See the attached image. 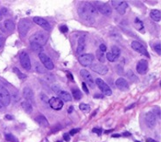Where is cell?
I'll return each mask as SVG.
<instances>
[{
  "label": "cell",
  "mask_w": 161,
  "mask_h": 142,
  "mask_svg": "<svg viewBox=\"0 0 161 142\" xmlns=\"http://www.w3.org/2000/svg\"><path fill=\"white\" fill-rule=\"evenodd\" d=\"M145 122L150 128H153L156 126V116L154 115L153 112H149L145 114Z\"/></svg>",
  "instance_id": "cell-18"
},
{
  "label": "cell",
  "mask_w": 161,
  "mask_h": 142,
  "mask_svg": "<svg viewBox=\"0 0 161 142\" xmlns=\"http://www.w3.org/2000/svg\"><path fill=\"white\" fill-rule=\"evenodd\" d=\"M44 79L47 82H53L54 80H55L54 76H53V74H51V73H45Z\"/></svg>",
  "instance_id": "cell-37"
},
{
  "label": "cell",
  "mask_w": 161,
  "mask_h": 142,
  "mask_svg": "<svg viewBox=\"0 0 161 142\" xmlns=\"http://www.w3.org/2000/svg\"><path fill=\"white\" fill-rule=\"evenodd\" d=\"M30 47H31V49H32V51H33L34 53H38L39 54L41 53H43V51H44L43 46L39 45V44H36V43H31Z\"/></svg>",
  "instance_id": "cell-26"
},
{
  "label": "cell",
  "mask_w": 161,
  "mask_h": 142,
  "mask_svg": "<svg viewBox=\"0 0 161 142\" xmlns=\"http://www.w3.org/2000/svg\"><path fill=\"white\" fill-rule=\"evenodd\" d=\"M116 85H117V88L121 91H127L129 89V84L124 78L117 79V81H116Z\"/></svg>",
  "instance_id": "cell-19"
},
{
  "label": "cell",
  "mask_w": 161,
  "mask_h": 142,
  "mask_svg": "<svg viewBox=\"0 0 161 142\" xmlns=\"http://www.w3.org/2000/svg\"><path fill=\"white\" fill-rule=\"evenodd\" d=\"M106 58H107L109 62H115V61L117 59V58L115 57L111 53H108L106 54Z\"/></svg>",
  "instance_id": "cell-38"
},
{
  "label": "cell",
  "mask_w": 161,
  "mask_h": 142,
  "mask_svg": "<svg viewBox=\"0 0 161 142\" xmlns=\"http://www.w3.org/2000/svg\"><path fill=\"white\" fill-rule=\"evenodd\" d=\"M82 5H83V7H84V8L86 9L93 17L97 16L98 12H97V9H96V7H95L94 5H92L91 4H89V3H85V4H82Z\"/></svg>",
  "instance_id": "cell-23"
},
{
  "label": "cell",
  "mask_w": 161,
  "mask_h": 142,
  "mask_svg": "<svg viewBox=\"0 0 161 142\" xmlns=\"http://www.w3.org/2000/svg\"><path fill=\"white\" fill-rule=\"evenodd\" d=\"M92 132L93 133H95V134H98V135H101V134H102V132H103V130H102V129H98V128H94V129H93L92 130Z\"/></svg>",
  "instance_id": "cell-45"
},
{
  "label": "cell",
  "mask_w": 161,
  "mask_h": 142,
  "mask_svg": "<svg viewBox=\"0 0 161 142\" xmlns=\"http://www.w3.org/2000/svg\"><path fill=\"white\" fill-rule=\"evenodd\" d=\"M85 38L84 37H80L79 38V39H78V45H77V49H76V53L77 54H81V53H83V51H84L85 49Z\"/></svg>",
  "instance_id": "cell-21"
},
{
  "label": "cell",
  "mask_w": 161,
  "mask_h": 142,
  "mask_svg": "<svg viewBox=\"0 0 161 142\" xmlns=\"http://www.w3.org/2000/svg\"><path fill=\"white\" fill-rule=\"evenodd\" d=\"M2 18H3V15H2V13H1V11H0V21L2 20Z\"/></svg>",
  "instance_id": "cell-58"
},
{
  "label": "cell",
  "mask_w": 161,
  "mask_h": 142,
  "mask_svg": "<svg viewBox=\"0 0 161 142\" xmlns=\"http://www.w3.org/2000/svg\"><path fill=\"white\" fill-rule=\"evenodd\" d=\"M134 106H135V105H134V104H132V105H130V106H128V107H126V108H125V111H128V110H130V109H131V108H132V107H134Z\"/></svg>",
  "instance_id": "cell-52"
},
{
  "label": "cell",
  "mask_w": 161,
  "mask_h": 142,
  "mask_svg": "<svg viewBox=\"0 0 161 142\" xmlns=\"http://www.w3.org/2000/svg\"><path fill=\"white\" fill-rule=\"evenodd\" d=\"M0 101L3 103L4 106H7L11 104V95L9 94L8 90L5 89L1 83H0Z\"/></svg>",
  "instance_id": "cell-6"
},
{
  "label": "cell",
  "mask_w": 161,
  "mask_h": 142,
  "mask_svg": "<svg viewBox=\"0 0 161 142\" xmlns=\"http://www.w3.org/2000/svg\"><path fill=\"white\" fill-rule=\"evenodd\" d=\"M135 27H136L138 31L144 32V24H143V22H142L140 19H138L137 18L135 19Z\"/></svg>",
  "instance_id": "cell-29"
},
{
  "label": "cell",
  "mask_w": 161,
  "mask_h": 142,
  "mask_svg": "<svg viewBox=\"0 0 161 142\" xmlns=\"http://www.w3.org/2000/svg\"><path fill=\"white\" fill-rule=\"evenodd\" d=\"M36 122L41 126H44V127H47L49 126L48 120L47 119V118L45 117L44 115H38L36 118H35Z\"/></svg>",
  "instance_id": "cell-22"
},
{
  "label": "cell",
  "mask_w": 161,
  "mask_h": 142,
  "mask_svg": "<svg viewBox=\"0 0 161 142\" xmlns=\"http://www.w3.org/2000/svg\"><path fill=\"white\" fill-rule=\"evenodd\" d=\"M57 95L59 96V99H60L62 101H65V102H69V101H71L72 100V96H71V94H69L68 92H66V91H60Z\"/></svg>",
  "instance_id": "cell-20"
},
{
  "label": "cell",
  "mask_w": 161,
  "mask_h": 142,
  "mask_svg": "<svg viewBox=\"0 0 161 142\" xmlns=\"http://www.w3.org/2000/svg\"><path fill=\"white\" fill-rule=\"evenodd\" d=\"M111 4H112L113 8L121 15L125 14V12H126V9L128 7V4L123 0H113V1H111Z\"/></svg>",
  "instance_id": "cell-4"
},
{
  "label": "cell",
  "mask_w": 161,
  "mask_h": 142,
  "mask_svg": "<svg viewBox=\"0 0 161 142\" xmlns=\"http://www.w3.org/2000/svg\"><path fill=\"white\" fill-rule=\"evenodd\" d=\"M79 131H80V128H75V129H73V130H71V132H70L69 135H75V134H76V133H78Z\"/></svg>",
  "instance_id": "cell-48"
},
{
  "label": "cell",
  "mask_w": 161,
  "mask_h": 142,
  "mask_svg": "<svg viewBox=\"0 0 161 142\" xmlns=\"http://www.w3.org/2000/svg\"><path fill=\"white\" fill-rule=\"evenodd\" d=\"M81 85H82V90L84 91L86 94H89V89H88V87H87V85H86L84 82H83V83L81 84Z\"/></svg>",
  "instance_id": "cell-43"
},
{
  "label": "cell",
  "mask_w": 161,
  "mask_h": 142,
  "mask_svg": "<svg viewBox=\"0 0 161 142\" xmlns=\"http://www.w3.org/2000/svg\"><path fill=\"white\" fill-rule=\"evenodd\" d=\"M80 76H81V78L83 79V80L85 81L84 83L86 84V85L88 84L91 88H95V85H96V84H95V81L93 80L92 75L89 73V72L88 71V70H86V69L80 70Z\"/></svg>",
  "instance_id": "cell-10"
},
{
  "label": "cell",
  "mask_w": 161,
  "mask_h": 142,
  "mask_svg": "<svg viewBox=\"0 0 161 142\" xmlns=\"http://www.w3.org/2000/svg\"><path fill=\"white\" fill-rule=\"evenodd\" d=\"M91 69L92 71H94L95 73H99V74H102V75H105L106 73L109 72V69L106 65H103L101 63H95V64H92L91 65Z\"/></svg>",
  "instance_id": "cell-15"
},
{
  "label": "cell",
  "mask_w": 161,
  "mask_h": 142,
  "mask_svg": "<svg viewBox=\"0 0 161 142\" xmlns=\"http://www.w3.org/2000/svg\"><path fill=\"white\" fill-rule=\"evenodd\" d=\"M5 119H12V115H6V116H5Z\"/></svg>",
  "instance_id": "cell-54"
},
{
  "label": "cell",
  "mask_w": 161,
  "mask_h": 142,
  "mask_svg": "<svg viewBox=\"0 0 161 142\" xmlns=\"http://www.w3.org/2000/svg\"><path fill=\"white\" fill-rule=\"evenodd\" d=\"M147 142H158L156 141V140H154V139H147V140H146Z\"/></svg>",
  "instance_id": "cell-55"
},
{
  "label": "cell",
  "mask_w": 161,
  "mask_h": 142,
  "mask_svg": "<svg viewBox=\"0 0 161 142\" xmlns=\"http://www.w3.org/2000/svg\"><path fill=\"white\" fill-rule=\"evenodd\" d=\"M72 95H73V97L75 98L76 100H79V99H80L81 97H82V94H81V92H80V90L78 89V88H73Z\"/></svg>",
  "instance_id": "cell-28"
},
{
  "label": "cell",
  "mask_w": 161,
  "mask_h": 142,
  "mask_svg": "<svg viewBox=\"0 0 161 142\" xmlns=\"http://www.w3.org/2000/svg\"><path fill=\"white\" fill-rule=\"evenodd\" d=\"M123 135H124V136H130V133H126V132H125V133H124V134H123Z\"/></svg>",
  "instance_id": "cell-56"
},
{
  "label": "cell",
  "mask_w": 161,
  "mask_h": 142,
  "mask_svg": "<svg viewBox=\"0 0 161 142\" xmlns=\"http://www.w3.org/2000/svg\"><path fill=\"white\" fill-rule=\"evenodd\" d=\"M5 139L9 142H19V139H17V137H15V136L12 134H5Z\"/></svg>",
  "instance_id": "cell-30"
},
{
  "label": "cell",
  "mask_w": 161,
  "mask_h": 142,
  "mask_svg": "<svg viewBox=\"0 0 161 142\" xmlns=\"http://www.w3.org/2000/svg\"><path fill=\"white\" fill-rule=\"evenodd\" d=\"M4 25L5 29L7 31H10V32H12L14 29H15V24L13 23V21H12L11 19H7V20L4 21Z\"/></svg>",
  "instance_id": "cell-27"
},
{
  "label": "cell",
  "mask_w": 161,
  "mask_h": 142,
  "mask_svg": "<svg viewBox=\"0 0 161 142\" xmlns=\"http://www.w3.org/2000/svg\"><path fill=\"white\" fill-rule=\"evenodd\" d=\"M131 47H132V49L134 51H136L137 53L145 55V57H150L149 53L146 51V49H145V46L142 45L141 43H139L138 41H132V42H131Z\"/></svg>",
  "instance_id": "cell-13"
},
{
  "label": "cell",
  "mask_w": 161,
  "mask_h": 142,
  "mask_svg": "<svg viewBox=\"0 0 161 142\" xmlns=\"http://www.w3.org/2000/svg\"><path fill=\"white\" fill-rule=\"evenodd\" d=\"M40 99H41V101H42V103H44V104H46V105H48V99H47V97L45 95V94H40Z\"/></svg>",
  "instance_id": "cell-39"
},
{
  "label": "cell",
  "mask_w": 161,
  "mask_h": 142,
  "mask_svg": "<svg viewBox=\"0 0 161 142\" xmlns=\"http://www.w3.org/2000/svg\"><path fill=\"white\" fill-rule=\"evenodd\" d=\"M53 92L55 93V94H58L60 91H61L60 88V86L59 85H53Z\"/></svg>",
  "instance_id": "cell-42"
},
{
  "label": "cell",
  "mask_w": 161,
  "mask_h": 142,
  "mask_svg": "<svg viewBox=\"0 0 161 142\" xmlns=\"http://www.w3.org/2000/svg\"><path fill=\"white\" fill-rule=\"evenodd\" d=\"M30 27H31V22L26 18H23L19 22L18 29H19V33L21 38H25L27 35Z\"/></svg>",
  "instance_id": "cell-1"
},
{
  "label": "cell",
  "mask_w": 161,
  "mask_h": 142,
  "mask_svg": "<svg viewBox=\"0 0 161 142\" xmlns=\"http://www.w3.org/2000/svg\"><path fill=\"white\" fill-rule=\"evenodd\" d=\"M73 111H74V106H69V110H68V112H69V114H71Z\"/></svg>",
  "instance_id": "cell-51"
},
{
  "label": "cell",
  "mask_w": 161,
  "mask_h": 142,
  "mask_svg": "<svg viewBox=\"0 0 161 142\" xmlns=\"http://www.w3.org/2000/svg\"><path fill=\"white\" fill-rule=\"evenodd\" d=\"M110 53H112L113 55L117 58H118L120 57V49L118 48L117 46H112V47H111V52H110Z\"/></svg>",
  "instance_id": "cell-32"
},
{
  "label": "cell",
  "mask_w": 161,
  "mask_h": 142,
  "mask_svg": "<svg viewBox=\"0 0 161 142\" xmlns=\"http://www.w3.org/2000/svg\"><path fill=\"white\" fill-rule=\"evenodd\" d=\"M154 50H155V52L158 54V55H160L161 54V46L160 44L159 43H158L157 45H154Z\"/></svg>",
  "instance_id": "cell-40"
},
{
  "label": "cell",
  "mask_w": 161,
  "mask_h": 142,
  "mask_svg": "<svg viewBox=\"0 0 161 142\" xmlns=\"http://www.w3.org/2000/svg\"><path fill=\"white\" fill-rule=\"evenodd\" d=\"M154 115L155 116H158V117H160V112H159V109L158 108H154Z\"/></svg>",
  "instance_id": "cell-49"
},
{
  "label": "cell",
  "mask_w": 161,
  "mask_h": 142,
  "mask_svg": "<svg viewBox=\"0 0 161 142\" xmlns=\"http://www.w3.org/2000/svg\"><path fill=\"white\" fill-rule=\"evenodd\" d=\"M97 59L100 61L101 63H103L105 61V56H104V53H102L100 50H98L97 52Z\"/></svg>",
  "instance_id": "cell-35"
},
{
  "label": "cell",
  "mask_w": 161,
  "mask_h": 142,
  "mask_svg": "<svg viewBox=\"0 0 161 142\" xmlns=\"http://www.w3.org/2000/svg\"><path fill=\"white\" fill-rule=\"evenodd\" d=\"M150 17L153 20L159 22L161 19V13L159 10H153L150 13Z\"/></svg>",
  "instance_id": "cell-24"
},
{
  "label": "cell",
  "mask_w": 161,
  "mask_h": 142,
  "mask_svg": "<svg viewBox=\"0 0 161 142\" xmlns=\"http://www.w3.org/2000/svg\"><path fill=\"white\" fill-rule=\"evenodd\" d=\"M19 60L20 64L25 70H26V71L31 70L32 65H31V60H30L28 53H26L25 52H22L19 55Z\"/></svg>",
  "instance_id": "cell-8"
},
{
  "label": "cell",
  "mask_w": 161,
  "mask_h": 142,
  "mask_svg": "<svg viewBox=\"0 0 161 142\" xmlns=\"http://www.w3.org/2000/svg\"><path fill=\"white\" fill-rule=\"evenodd\" d=\"M136 68L139 74H145L148 71V62L145 59H141L137 62Z\"/></svg>",
  "instance_id": "cell-17"
},
{
  "label": "cell",
  "mask_w": 161,
  "mask_h": 142,
  "mask_svg": "<svg viewBox=\"0 0 161 142\" xmlns=\"http://www.w3.org/2000/svg\"><path fill=\"white\" fill-rule=\"evenodd\" d=\"M47 35L46 33H41V32H38L30 37L31 43H36L42 46L47 43Z\"/></svg>",
  "instance_id": "cell-2"
},
{
  "label": "cell",
  "mask_w": 161,
  "mask_h": 142,
  "mask_svg": "<svg viewBox=\"0 0 161 142\" xmlns=\"http://www.w3.org/2000/svg\"><path fill=\"white\" fill-rule=\"evenodd\" d=\"M95 84L98 86V88L101 90V92L106 96H110L112 94V91L109 88V85H107L102 79L97 78L96 81H95Z\"/></svg>",
  "instance_id": "cell-7"
},
{
  "label": "cell",
  "mask_w": 161,
  "mask_h": 142,
  "mask_svg": "<svg viewBox=\"0 0 161 142\" xmlns=\"http://www.w3.org/2000/svg\"><path fill=\"white\" fill-rule=\"evenodd\" d=\"M99 50H100L102 53H104V52H106V50H107V46L105 45H103V44H102V45L99 46Z\"/></svg>",
  "instance_id": "cell-44"
},
{
  "label": "cell",
  "mask_w": 161,
  "mask_h": 142,
  "mask_svg": "<svg viewBox=\"0 0 161 142\" xmlns=\"http://www.w3.org/2000/svg\"><path fill=\"white\" fill-rule=\"evenodd\" d=\"M21 106L24 109L25 112L27 113V114H31L32 112V105L30 104L29 102L26 101V100H24V101L21 102Z\"/></svg>",
  "instance_id": "cell-25"
},
{
  "label": "cell",
  "mask_w": 161,
  "mask_h": 142,
  "mask_svg": "<svg viewBox=\"0 0 161 142\" xmlns=\"http://www.w3.org/2000/svg\"><path fill=\"white\" fill-rule=\"evenodd\" d=\"M112 137L113 138H119L121 137V134H113Z\"/></svg>",
  "instance_id": "cell-53"
},
{
  "label": "cell",
  "mask_w": 161,
  "mask_h": 142,
  "mask_svg": "<svg viewBox=\"0 0 161 142\" xmlns=\"http://www.w3.org/2000/svg\"><path fill=\"white\" fill-rule=\"evenodd\" d=\"M35 70H36L37 73H43V74H45V73H47V71L43 67V65H41L39 63H35Z\"/></svg>",
  "instance_id": "cell-34"
},
{
  "label": "cell",
  "mask_w": 161,
  "mask_h": 142,
  "mask_svg": "<svg viewBox=\"0 0 161 142\" xmlns=\"http://www.w3.org/2000/svg\"><path fill=\"white\" fill-rule=\"evenodd\" d=\"M127 76L132 80V81H137L138 80V79L137 77L133 73V72L131 70H129V71H127Z\"/></svg>",
  "instance_id": "cell-36"
},
{
  "label": "cell",
  "mask_w": 161,
  "mask_h": 142,
  "mask_svg": "<svg viewBox=\"0 0 161 142\" xmlns=\"http://www.w3.org/2000/svg\"><path fill=\"white\" fill-rule=\"evenodd\" d=\"M67 76H68V78H69V79H70V80H71V81L75 82V79H74V78H73L72 73H69V72H67Z\"/></svg>",
  "instance_id": "cell-47"
},
{
  "label": "cell",
  "mask_w": 161,
  "mask_h": 142,
  "mask_svg": "<svg viewBox=\"0 0 161 142\" xmlns=\"http://www.w3.org/2000/svg\"><path fill=\"white\" fill-rule=\"evenodd\" d=\"M39 58H40V61L42 62V64L44 65V67L47 70H53L54 68V65L51 60V58L44 53H41L39 54Z\"/></svg>",
  "instance_id": "cell-11"
},
{
  "label": "cell",
  "mask_w": 161,
  "mask_h": 142,
  "mask_svg": "<svg viewBox=\"0 0 161 142\" xmlns=\"http://www.w3.org/2000/svg\"><path fill=\"white\" fill-rule=\"evenodd\" d=\"M80 109L83 112V113H85V114H88V113H89L90 112V106L89 105H88V104H85V103H81V104H80Z\"/></svg>",
  "instance_id": "cell-31"
},
{
  "label": "cell",
  "mask_w": 161,
  "mask_h": 142,
  "mask_svg": "<svg viewBox=\"0 0 161 142\" xmlns=\"http://www.w3.org/2000/svg\"><path fill=\"white\" fill-rule=\"evenodd\" d=\"M80 17L85 21V23L89 24H92L95 21V17H93L86 9L83 7V5H80L78 10Z\"/></svg>",
  "instance_id": "cell-3"
},
{
  "label": "cell",
  "mask_w": 161,
  "mask_h": 142,
  "mask_svg": "<svg viewBox=\"0 0 161 142\" xmlns=\"http://www.w3.org/2000/svg\"><path fill=\"white\" fill-rule=\"evenodd\" d=\"M13 72L15 73V74H17V76L20 79H22V80H23V79H26V75L24 74L23 73H21V72H20L19 70L18 69L17 67H14V68H13Z\"/></svg>",
  "instance_id": "cell-33"
},
{
  "label": "cell",
  "mask_w": 161,
  "mask_h": 142,
  "mask_svg": "<svg viewBox=\"0 0 161 142\" xmlns=\"http://www.w3.org/2000/svg\"><path fill=\"white\" fill-rule=\"evenodd\" d=\"M4 107H5V106L3 105V103L0 101V111H2V112H3V111L4 110Z\"/></svg>",
  "instance_id": "cell-50"
},
{
  "label": "cell",
  "mask_w": 161,
  "mask_h": 142,
  "mask_svg": "<svg viewBox=\"0 0 161 142\" xmlns=\"http://www.w3.org/2000/svg\"><path fill=\"white\" fill-rule=\"evenodd\" d=\"M63 139H64L65 141L69 142V140H70V135H69V134H64V135H63Z\"/></svg>",
  "instance_id": "cell-46"
},
{
  "label": "cell",
  "mask_w": 161,
  "mask_h": 142,
  "mask_svg": "<svg viewBox=\"0 0 161 142\" xmlns=\"http://www.w3.org/2000/svg\"><path fill=\"white\" fill-rule=\"evenodd\" d=\"M95 59V57L93 54L87 53V54H81L80 57L78 58V61L82 66H89L92 65L93 61Z\"/></svg>",
  "instance_id": "cell-9"
},
{
  "label": "cell",
  "mask_w": 161,
  "mask_h": 142,
  "mask_svg": "<svg viewBox=\"0 0 161 142\" xmlns=\"http://www.w3.org/2000/svg\"><path fill=\"white\" fill-rule=\"evenodd\" d=\"M111 132H113V129H109L108 131H105V134H109V133H111Z\"/></svg>",
  "instance_id": "cell-57"
},
{
  "label": "cell",
  "mask_w": 161,
  "mask_h": 142,
  "mask_svg": "<svg viewBox=\"0 0 161 142\" xmlns=\"http://www.w3.org/2000/svg\"><path fill=\"white\" fill-rule=\"evenodd\" d=\"M135 142H140V141H137V140H136V141H135Z\"/></svg>",
  "instance_id": "cell-60"
},
{
  "label": "cell",
  "mask_w": 161,
  "mask_h": 142,
  "mask_svg": "<svg viewBox=\"0 0 161 142\" xmlns=\"http://www.w3.org/2000/svg\"><path fill=\"white\" fill-rule=\"evenodd\" d=\"M63 105H64L63 101L58 97H52L48 100V106L53 110L59 111L63 107Z\"/></svg>",
  "instance_id": "cell-12"
},
{
  "label": "cell",
  "mask_w": 161,
  "mask_h": 142,
  "mask_svg": "<svg viewBox=\"0 0 161 142\" xmlns=\"http://www.w3.org/2000/svg\"><path fill=\"white\" fill-rule=\"evenodd\" d=\"M32 19H33L34 23H36L38 25H40V27H42L44 30H46V31H50V29H51L50 24L45 18H40V17H34Z\"/></svg>",
  "instance_id": "cell-16"
},
{
  "label": "cell",
  "mask_w": 161,
  "mask_h": 142,
  "mask_svg": "<svg viewBox=\"0 0 161 142\" xmlns=\"http://www.w3.org/2000/svg\"><path fill=\"white\" fill-rule=\"evenodd\" d=\"M60 31L61 33H67L69 32V28H68V26L67 25H65V24H62V25H60Z\"/></svg>",
  "instance_id": "cell-41"
},
{
  "label": "cell",
  "mask_w": 161,
  "mask_h": 142,
  "mask_svg": "<svg viewBox=\"0 0 161 142\" xmlns=\"http://www.w3.org/2000/svg\"><path fill=\"white\" fill-rule=\"evenodd\" d=\"M23 96L25 99V100L29 102L30 104L34 105L35 104V97H34V94L32 92V90L30 87H25L23 90Z\"/></svg>",
  "instance_id": "cell-14"
},
{
  "label": "cell",
  "mask_w": 161,
  "mask_h": 142,
  "mask_svg": "<svg viewBox=\"0 0 161 142\" xmlns=\"http://www.w3.org/2000/svg\"><path fill=\"white\" fill-rule=\"evenodd\" d=\"M1 39H3V34L0 33V40H1Z\"/></svg>",
  "instance_id": "cell-59"
},
{
  "label": "cell",
  "mask_w": 161,
  "mask_h": 142,
  "mask_svg": "<svg viewBox=\"0 0 161 142\" xmlns=\"http://www.w3.org/2000/svg\"><path fill=\"white\" fill-rule=\"evenodd\" d=\"M95 7L97 12H99L104 16H110L112 14V9L110 8L109 4L101 3V2H96Z\"/></svg>",
  "instance_id": "cell-5"
}]
</instances>
